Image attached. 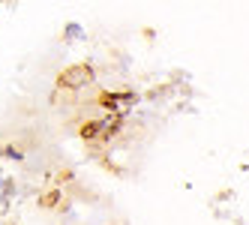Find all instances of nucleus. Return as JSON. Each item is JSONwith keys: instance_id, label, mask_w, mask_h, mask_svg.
I'll return each mask as SVG.
<instances>
[{"instance_id": "1", "label": "nucleus", "mask_w": 249, "mask_h": 225, "mask_svg": "<svg viewBox=\"0 0 249 225\" xmlns=\"http://www.w3.org/2000/svg\"><path fill=\"white\" fill-rule=\"evenodd\" d=\"M69 81H90V75H87V69H81V66H75V69H69V72H63V84H69Z\"/></svg>"}, {"instance_id": "2", "label": "nucleus", "mask_w": 249, "mask_h": 225, "mask_svg": "<svg viewBox=\"0 0 249 225\" xmlns=\"http://www.w3.org/2000/svg\"><path fill=\"white\" fill-rule=\"evenodd\" d=\"M81 33H84V30H81L78 24H66V36H69V39H78Z\"/></svg>"}, {"instance_id": "3", "label": "nucleus", "mask_w": 249, "mask_h": 225, "mask_svg": "<svg viewBox=\"0 0 249 225\" xmlns=\"http://www.w3.org/2000/svg\"><path fill=\"white\" fill-rule=\"evenodd\" d=\"M3 156H9V159H15V162H18V159H24V156H21V153L15 150V147H6V150H3Z\"/></svg>"}]
</instances>
